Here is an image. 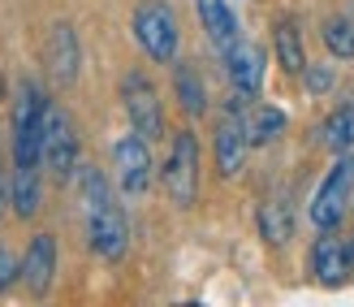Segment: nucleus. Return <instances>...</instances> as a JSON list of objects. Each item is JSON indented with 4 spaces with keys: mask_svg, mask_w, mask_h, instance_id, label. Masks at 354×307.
I'll return each instance as SVG.
<instances>
[{
    "mask_svg": "<svg viewBox=\"0 0 354 307\" xmlns=\"http://www.w3.org/2000/svg\"><path fill=\"white\" fill-rule=\"evenodd\" d=\"M13 286H17V256L0 243V295H9Z\"/></svg>",
    "mask_w": 354,
    "mask_h": 307,
    "instance_id": "5701e85b",
    "label": "nucleus"
},
{
    "mask_svg": "<svg viewBox=\"0 0 354 307\" xmlns=\"http://www.w3.org/2000/svg\"><path fill=\"white\" fill-rule=\"evenodd\" d=\"M0 182H5V173H0Z\"/></svg>",
    "mask_w": 354,
    "mask_h": 307,
    "instance_id": "393cba45",
    "label": "nucleus"
},
{
    "mask_svg": "<svg viewBox=\"0 0 354 307\" xmlns=\"http://www.w3.org/2000/svg\"><path fill=\"white\" fill-rule=\"evenodd\" d=\"M130 30H134V44L143 48V57L156 65H169L182 48V26H177V13L169 0H143L130 17Z\"/></svg>",
    "mask_w": 354,
    "mask_h": 307,
    "instance_id": "39448f33",
    "label": "nucleus"
},
{
    "mask_svg": "<svg viewBox=\"0 0 354 307\" xmlns=\"http://www.w3.org/2000/svg\"><path fill=\"white\" fill-rule=\"evenodd\" d=\"M113 177L121 195H130V200H138V195L151 191V177H156V160H151V143L138 139L134 130L121 134L113 143Z\"/></svg>",
    "mask_w": 354,
    "mask_h": 307,
    "instance_id": "6e6552de",
    "label": "nucleus"
},
{
    "mask_svg": "<svg viewBox=\"0 0 354 307\" xmlns=\"http://www.w3.org/2000/svg\"><path fill=\"white\" fill-rule=\"evenodd\" d=\"M346 243H350V256H354V238H346Z\"/></svg>",
    "mask_w": 354,
    "mask_h": 307,
    "instance_id": "b1692460",
    "label": "nucleus"
},
{
    "mask_svg": "<svg viewBox=\"0 0 354 307\" xmlns=\"http://www.w3.org/2000/svg\"><path fill=\"white\" fill-rule=\"evenodd\" d=\"M117 96H121V108H126V121H130V130H134L138 139H147V143H160V139L169 134L160 87L151 82V74H147V69H130V74L121 78Z\"/></svg>",
    "mask_w": 354,
    "mask_h": 307,
    "instance_id": "7ed1b4c3",
    "label": "nucleus"
},
{
    "mask_svg": "<svg viewBox=\"0 0 354 307\" xmlns=\"http://www.w3.org/2000/svg\"><path fill=\"white\" fill-rule=\"evenodd\" d=\"M350 200H354V152H337L333 169L324 173V182L311 195V208H307L311 225L315 229H337L350 212Z\"/></svg>",
    "mask_w": 354,
    "mask_h": 307,
    "instance_id": "423d86ee",
    "label": "nucleus"
},
{
    "mask_svg": "<svg viewBox=\"0 0 354 307\" xmlns=\"http://www.w3.org/2000/svg\"><path fill=\"white\" fill-rule=\"evenodd\" d=\"M169 65H173V96H177V104H182V113L186 117H203L207 113V82H203V74L190 61H177V57Z\"/></svg>",
    "mask_w": 354,
    "mask_h": 307,
    "instance_id": "dca6fc26",
    "label": "nucleus"
},
{
    "mask_svg": "<svg viewBox=\"0 0 354 307\" xmlns=\"http://www.w3.org/2000/svg\"><path fill=\"white\" fill-rule=\"evenodd\" d=\"M199 177H203V160H199V134L194 130H177L169 143V156L160 165V182L173 208H194L199 204Z\"/></svg>",
    "mask_w": 354,
    "mask_h": 307,
    "instance_id": "20e7f679",
    "label": "nucleus"
},
{
    "mask_svg": "<svg viewBox=\"0 0 354 307\" xmlns=\"http://www.w3.org/2000/svg\"><path fill=\"white\" fill-rule=\"evenodd\" d=\"M74 177H78L86 243H91V251L104 264H121V260H126V251H130V221H126V212H121L117 195H113V182L95 165H82V160H78Z\"/></svg>",
    "mask_w": 354,
    "mask_h": 307,
    "instance_id": "f257e3e1",
    "label": "nucleus"
},
{
    "mask_svg": "<svg viewBox=\"0 0 354 307\" xmlns=\"http://www.w3.org/2000/svg\"><path fill=\"white\" fill-rule=\"evenodd\" d=\"M194 13H199V26L207 35V44L225 52L229 44H238L242 40V30H238V13L229 0H194Z\"/></svg>",
    "mask_w": 354,
    "mask_h": 307,
    "instance_id": "4468645a",
    "label": "nucleus"
},
{
    "mask_svg": "<svg viewBox=\"0 0 354 307\" xmlns=\"http://www.w3.org/2000/svg\"><path fill=\"white\" fill-rule=\"evenodd\" d=\"M259 238L268 247H286L294 238V212L286 200H268L259 208Z\"/></svg>",
    "mask_w": 354,
    "mask_h": 307,
    "instance_id": "6ab92c4d",
    "label": "nucleus"
},
{
    "mask_svg": "<svg viewBox=\"0 0 354 307\" xmlns=\"http://www.w3.org/2000/svg\"><path fill=\"white\" fill-rule=\"evenodd\" d=\"M320 40L333 61H354V22L346 13H328L320 22Z\"/></svg>",
    "mask_w": 354,
    "mask_h": 307,
    "instance_id": "412c9836",
    "label": "nucleus"
},
{
    "mask_svg": "<svg viewBox=\"0 0 354 307\" xmlns=\"http://www.w3.org/2000/svg\"><path fill=\"white\" fill-rule=\"evenodd\" d=\"M82 160V148H78V130L69 113L61 104L48 100V117H44V143H39V169H48L57 182H69Z\"/></svg>",
    "mask_w": 354,
    "mask_h": 307,
    "instance_id": "0eeeda50",
    "label": "nucleus"
},
{
    "mask_svg": "<svg viewBox=\"0 0 354 307\" xmlns=\"http://www.w3.org/2000/svg\"><path fill=\"white\" fill-rule=\"evenodd\" d=\"M44 69L57 87H74L82 74V44L74 22H52L44 40Z\"/></svg>",
    "mask_w": 354,
    "mask_h": 307,
    "instance_id": "f8f14e48",
    "label": "nucleus"
},
{
    "mask_svg": "<svg viewBox=\"0 0 354 307\" xmlns=\"http://www.w3.org/2000/svg\"><path fill=\"white\" fill-rule=\"evenodd\" d=\"M272 57L277 65L286 69V74H303V65H307V44H303V30H298L294 17H277V26H272Z\"/></svg>",
    "mask_w": 354,
    "mask_h": 307,
    "instance_id": "f3484780",
    "label": "nucleus"
},
{
    "mask_svg": "<svg viewBox=\"0 0 354 307\" xmlns=\"http://www.w3.org/2000/svg\"><path fill=\"white\" fill-rule=\"evenodd\" d=\"M320 143L328 152H354V104H337L320 125Z\"/></svg>",
    "mask_w": 354,
    "mask_h": 307,
    "instance_id": "aec40b11",
    "label": "nucleus"
},
{
    "mask_svg": "<svg viewBox=\"0 0 354 307\" xmlns=\"http://www.w3.org/2000/svg\"><path fill=\"white\" fill-rule=\"evenodd\" d=\"M57 264H61V247H57V234H30V243L17 260V281L26 286L30 299H48L52 286H57Z\"/></svg>",
    "mask_w": 354,
    "mask_h": 307,
    "instance_id": "1a4fd4ad",
    "label": "nucleus"
},
{
    "mask_svg": "<svg viewBox=\"0 0 354 307\" xmlns=\"http://www.w3.org/2000/svg\"><path fill=\"white\" fill-rule=\"evenodd\" d=\"M44 117H48V91L35 78H22V82H17V91H13V113H9L13 169H39Z\"/></svg>",
    "mask_w": 354,
    "mask_h": 307,
    "instance_id": "f03ea898",
    "label": "nucleus"
},
{
    "mask_svg": "<svg viewBox=\"0 0 354 307\" xmlns=\"http://www.w3.org/2000/svg\"><path fill=\"white\" fill-rule=\"evenodd\" d=\"M307 268L315 286H324V290H342L354 273V256H350V243L337 238V229H320V238L311 243L307 251Z\"/></svg>",
    "mask_w": 354,
    "mask_h": 307,
    "instance_id": "9b49d317",
    "label": "nucleus"
},
{
    "mask_svg": "<svg viewBox=\"0 0 354 307\" xmlns=\"http://www.w3.org/2000/svg\"><path fill=\"white\" fill-rule=\"evenodd\" d=\"M221 61H225V78H229V87H234V96L259 100L263 74H268V57H263V48L238 40V44H229V48L221 52Z\"/></svg>",
    "mask_w": 354,
    "mask_h": 307,
    "instance_id": "ddd939ff",
    "label": "nucleus"
},
{
    "mask_svg": "<svg viewBox=\"0 0 354 307\" xmlns=\"http://www.w3.org/2000/svg\"><path fill=\"white\" fill-rule=\"evenodd\" d=\"M298 78H303V87H307V96H328L333 87H337V69H333L328 61H324V65H315V61H307V65H303V74H298Z\"/></svg>",
    "mask_w": 354,
    "mask_h": 307,
    "instance_id": "4be33fe9",
    "label": "nucleus"
},
{
    "mask_svg": "<svg viewBox=\"0 0 354 307\" xmlns=\"http://www.w3.org/2000/svg\"><path fill=\"white\" fill-rule=\"evenodd\" d=\"M39 212H44V173L39 169H13L9 216H17V221H35Z\"/></svg>",
    "mask_w": 354,
    "mask_h": 307,
    "instance_id": "2eb2a0df",
    "label": "nucleus"
},
{
    "mask_svg": "<svg viewBox=\"0 0 354 307\" xmlns=\"http://www.w3.org/2000/svg\"><path fill=\"white\" fill-rule=\"evenodd\" d=\"M242 108H251V100L234 96L229 100V113L216 121V130H212V160H216L221 177H238L242 165H246V152H251L246 130H242Z\"/></svg>",
    "mask_w": 354,
    "mask_h": 307,
    "instance_id": "9d476101",
    "label": "nucleus"
},
{
    "mask_svg": "<svg viewBox=\"0 0 354 307\" xmlns=\"http://www.w3.org/2000/svg\"><path fill=\"white\" fill-rule=\"evenodd\" d=\"M286 125H290V117L281 113L277 104H255L251 113L242 117V130H246V143H251V148H272V143L286 134Z\"/></svg>",
    "mask_w": 354,
    "mask_h": 307,
    "instance_id": "a211bd4d",
    "label": "nucleus"
}]
</instances>
